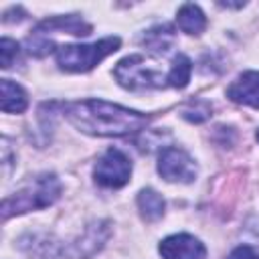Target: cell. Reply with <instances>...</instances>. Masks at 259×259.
Here are the masks:
<instances>
[{
	"mask_svg": "<svg viewBox=\"0 0 259 259\" xmlns=\"http://www.w3.org/2000/svg\"><path fill=\"white\" fill-rule=\"evenodd\" d=\"M63 113L77 130L91 136H127L144 130L150 121V117L140 111L103 99L67 103L63 107Z\"/></svg>",
	"mask_w": 259,
	"mask_h": 259,
	"instance_id": "obj_1",
	"label": "cell"
},
{
	"mask_svg": "<svg viewBox=\"0 0 259 259\" xmlns=\"http://www.w3.org/2000/svg\"><path fill=\"white\" fill-rule=\"evenodd\" d=\"M61 194V182L55 174H40L32 182H28L24 188L14 192L12 196L4 198L2 202V219H10L12 214H22L28 210L51 206Z\"/></svg>",
	"mask_w": 259,
	"mask_h": 259,
	"instance_id": "obj_2",
	"label": "cell"
},
{
	"mask_svg": "<svg viewBox=\"0 0 259 259\" xmlns=\"http://www.w3.org/2000/svg\"><path fill=\"white\" fill-rule=\"evenodd\" d=\"M121 40L117 36H107L91 45H61L57 49V65L69 73L91 71L99 61L119 49Z\"/></svg>",
	"mask_w": 259,
	"mask_h": 259,
	"instance_id": "obj_3",
	"label": "cell"
},
{
	"mask_svg": "<svg viewBox=\"0 0 259 259\" xmlns=\"http://www.w3.org/2000/svg\"><path fill=\"white\" fill-rule=\"evenodd\" d=\"M113 75L117 83L130 91H144V89H160L168 85V75H162L146 57L142 55H130L121 59Z\"/></svg>",
	"mask_w": 259,
	"mask_h": 259,
	"instance_id": "obj_4",
	"label": "cell"
},
{
	"mask_svg": "<svg viewBox=\"0 0 259 259\" xmlns=\"http://www.w3.org/2000/svg\"><path fill=\"white\" fill-rule=\"evenodd\" d=\"M130 176H132V162L123 152L115 148H109L93 168L95 182L105 188H121L123 184H127Z\"/></svg>",
	"mask_w": 259,
	"mask_h": 259,
	"instance_id": "obj_5",
	"label": "cell"
},
{
	"mask_svg": "<svg viewBox=\"0 0 259 259\" xmlns=\"http://www.w3.org/2000/svg\"><path fill=\"white\" fill-rule=\"evenodd\" d=\"M158 172L168 182H192L198 174L196 162L180 148L168 146L158 156Z\"/></svg>",
	"mask_w": 259,
	"mask_h": 259,
	"instance_id": "obj_6",
	"label": "cell"
},
{
	"mask_svg": "<svg viewBox=\"0 0 259 259\" xmlns=\"http://www.w3.org/2000/svg\"><path fill=\"white\" fill-rule=\"evenodd\" d=\"M162 259H204L206 247L192 235L178 233L166 237L158 247Z\"/></svg>",
	"mask_w": 259,
	"mask_h": 259,
	"instance_id": "obj_7",
	"label": "cell"
},
{
	"mask_svg": "<svg viewBox=\"0 0 259 259\" xmlns=\"http://www.w3.org/2000/svg\"><path fill=\"white\" fill-rule=\"evenodd\" d=\"M227 95L235 103H243L259 109V73L257 71L243 73L237 81L231 83V87L227 89Z\"/></svg>",
	"mask_w": 259,
	"mask_h": 259,
	"instance_id": "obj_8",
	"label": "cell"
},
{
	"mask_svg": "<svg viewBox=\"0 0 259 259\" xmlns=\"http://www.w3.org/2000/svg\"><path fill=\"white\" fill-rule=\"evenodd\" d=\"M2 89V97H0V107L4 113H22L28 105L26 93L20 85L12 83L10 79H2L0 83Z\"/></svg>",
	"mask_w": 259,
	"mask_h": 259,
	"instance_id": "obj_9",
	"label": "cell"
},
{
	"mask_svg": "<svg viewBox=\"0 0 259 259\" xmlns=\"http://www.w3.org/2000/svg\"><path fill=\"white\" fill-rule=\"evenodd\" d=\"M176 22H178V28L186 34H200L206 28L204 12L196 4H190V2L180 6V10L176 14Z\"/></svg>",
	"mask_w": 259,
	"mask_h": 259,
	"instance_id": "obj_10",
	"label": "cell"
},
{
	"mask_svg": "<svg viewBox=\"0 0 259 259\" xmlns=\"http://www.w3.org/2000/svg\"><path fill=\"white\" fill-rule=\"evenodd\" d=\"M164 208H166V202H164L162 194H158L154 188L140 190V194H138V210H140L144 221L154 223V221L162 219Z\"/></svg>",
	"mask_w": 259,
	"mask_h": 259,
	"instance_id": "obj_11",
	"label": "cell"
},
{
	"mask_svg": "<svg viewBox=\"0 0 259 259\" xmlns=\"http://www.w3.org/2000/svg\"><path fill=\"white\" fill-rule=\"evenodd\" d=\"M55 28H59V30H67V32H71V34H77V36H87L89 32H91V26L87 24V22H83L79 16H57V18H49V20H45V22H40L38 26H36V32L40 34V32H49V30H55Z\"/></svg>",
	"mask_w": 259,
	"mask_h": 259,
	"instance_id": "obj_12",
	"label": "cell"
},
{
	"mask_svg": "<svg viewBox=\"0 0 259 259\" xmlns=\"http://www.w3.org/2000/svg\"><path fill=\"white\" fill-rule=\"evenodd\" d=\"M190 73H192V63L186 55L178 53L174 59H172V65L168 69V85L170 87H176V89H182L188 85L190 81Z\"/></svg>",
	"mask_w": 259,
	"mask_h": 259,
	"instance_id": "obj_13",
	"label": "cell"
},
{
	"mask_svg": "<svg viewBox=\"0 0 259 259\" xmlns=\"http://www.w3.org/2000/svg\"><path fill=\"white\" fill-rule=\"evenodd\" d=\"M146 45L152 47L154 51H168V45L172 42V30L168 26H158L148 30L146 34Z\"/></svg>",
	"mask_w": 259,
	"mask_h": 259,
	"instance_id": "obj_14",
	"label": "cell"
},
{
	"mask_svg": "<svg viewBox=\"0 0 259 259\" xmlns=\"http://www.w3.org/2000/svg\"><path fill=\"white\" fill-rule=\"evenodd\" d=\"M16 55H18V45L14 40H10V38H2L0 40V63H2V69H8Z\"/></svg>",
	"mask_w": 259,
	"mask_h": 259,
	"instance_id": "obj_15",
	"label": "cell"
},
{
	"mask_svg": "<svg viewBox=\"0 0 259 259\" xmlns=\"http://www.w3.org/2000/svg\"><path fill=\"white\" fill-rule=\"evenodd\" d=\"M227 259H259V255H257V251H255L253 247H249V245H241V247L233 249L231 255H229Z\"/></svg>",
	"mask_w": 259,
	"mask_h": 259,
	"instance_id": "obj_16",
	"label": "cell"
},
{
	"mask_svg": "<svg viewBox=\"0 0 259 259\" xmlns=\"http://www.w3.org/2000/svg\"><path fill=\"white\" fill-rule=\"evenodd\" d=\"M245 227H247V233H249L253 239H257V241H259V217L251 219V221H249Z\"/></svg>",
	"mask_w": 259,
	"mask_h": 259,
	"instance_id": "obj_17",
	"label": "cell"
},
{
	"mask_svg": "<svg viewBox=\"0 0 259 259\" xmlns=\"http://www.w3.org/2000/svg\"><path fill=\"white\" fill-rule=\"evenodd\" d=\"M257 140H259V130H257Z\"/></svg>",
	"mask_w": 259,
	"mask_h": 259,
	"instance_id": "obj_18",
	"label": "cell"
}]
</instances>
